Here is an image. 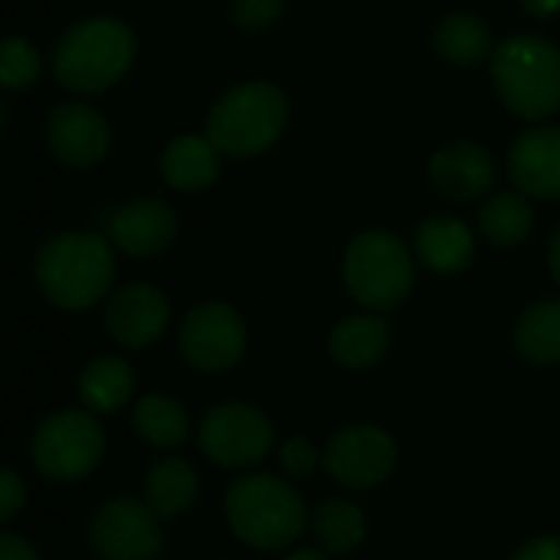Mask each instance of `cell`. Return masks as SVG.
<instances>
[{"mask_svg": "<svg viewBox=\"0 0 560 560\" xmlns=\"http://www.w3.org/2000/svg\"><path fill=\"white\" fill-rule=\"evenodd\" d=\"M135 56L138 39L125 20L85 16L59 33L52 46V72L62 89L79 95H98L125 79Z\"/></svg>", "mask_w": 560, "mask_h": 560, "instance_id": "7a4b0ae2", "label": "cell"}, {"mask_svg": "<svg viewBox=\"0 0 560 560\" xmlns=\"http://www.w3.org/2000/svg\"><path fill=\"white\" fill-rule=\"evenodd\" d=\"M492 85L502 105L525 118L545 121L560 108V49L545 36H509L495 46Z\"/></svg>", "mask_w": 560, "mask_h": 560, "instance_id": "277c9868", "label": "cell"}, {"mask_svg": "<svg viewBox=\"0 0 560 560\" xmlns=\"http://www.w3.org/2000/svg\"><path fill=\"white\" fill-rule=\"evenodd\" d=\"M0 560H39L36 551L26 545V538L13 535V532H3L0 535Z\"/></svg>", "mask_w": 560, "mask_h": 560, "instance_id": "1f68e13d", "label": "cell"}, {"mask_svg": "<svg viewBox=\"0 0 560 560\" xmlns=\"http://www.w3.org/2000/svg\"><path fill=\"white\" fill-rule=\"evenodd\" d=\"M285 560H331L328 558V551H315V548H302V551H295V555H289Z\"/></svg>", "mask_w": 560, "mask_h": 560, "instance_id": "e575fe53", "label": "cell"}, {"mask_svg": "<svg viewBox=\"0 0 560 560\" xmlns=\"http://www.w3.org/2000/svg\"><path fill=\"white\" fill-rule=\"evenodd\" d=\"M75 390L92 413H115L131 400L135 371L121 358H95L82 368Z\"/></svg>", "mask_w": 560, "mask_h": 560, "instance_id": "7402d4cb", "label": "cell"}, {"mask_svg": "<svg viewBox=\"0 0 560 560\" xmlns=\"http://www.w3.org/2000/svg\"><path fill=\"white\" fill-rule=\"evenodd\" d=\"M102 322L115 345L128 351H141L164 338L171 325V305L161 289L148 282H128L105 299Z\"/></svg>", "mask_w": 560, "mask_h": 560, "instance_id": "4fadbf2b", "label": "cell"}, {"mask_svg": "<svg viewBox=\"0 0 560 560\" xmlns=\"http://www.w3.org/2000/svg\"><path fill=\"white\" fill-rule=\"evenodd\" d=\"M200 450L226 469H249L262 463L276 443L272 420L253 404H220L213 407L197 430Z\"/></svg>", "mask_w": 560, "mask_h": 560, "instance_id": "9c48e42d", "label": "cell"}, {"mask_svg": "<svg viewBox=\"0 0 560 560\" xmlns=\"http://www.w3.org/2000/svg\"><path fill=\"white\" fill-rule=\"evenodd\" d=\"M180 358L200 374H223L246 354V322L223 302L194 305L177 331Z\"/></svg>", "mask_w": 560, "mask_h": 560, "instance_id": "30bf717a", "label": "cell"}, {"mask_svg": "<svg viewBox=\"0 0 560 560\" xmlns=\"http://www.w3.org/2000/svg\"><path fill=\"white\" fill-rule=\"evenodd\" d=\"M89 548L98 560H158L164 528L144 499H108L89 518Z\"/></svg>", "mask_w": 560, "mask_h": 560, "instance_id": "ba28073f", "label": "cell"}, {"mask_svg": "<svg viewBox=\"0 0 560 560\" xmlns=\"http://www.w3.org/2000/svg\"><path fill=\"white\" fill-rule=\"evenodd\" d=\"M512 560H560V538L558 535H541L528 541Z\"/></svg>", "mask_w": 560, "mask_h": 560, "instance_id": "4dcf8cb0", "label": "cell"}, {"mask_svg": "<svg viewBox=\"0 0 560 560\" xmlns=\"http://www.w3.org/2000/svg\"><path fill=\"white\" fill-rule=\"evenodd\" d=\"M509 177L528 197H560V125H538L515 138Z\"/></svg>", "mask_w": 560, "mask_h": 560, "instance_id": "2e32d148", "label": "cell"}, {"mask_svg": "<svg viewBox=\"0 0 560 560\" xmlns=\"http://www.w3.org/2000/svg\"><path fill=\"white\" fill-rule=\"evenodd\" d=\"M43 75V56L39 49L23 36H7L0 43V82L10 92H26Z\"/></svg>", "mask_w": 560, "mask_h": 560, "instance_id": "4316f807", "label": "cell"}, {"mask_svg": "<svg viewBox=\"0 0 560 560\" xmlns=\"http://www.w3.org/2000/svg\"><path fill=\"white\" fill-rule=\"evenodd\" d=\"M131 427H135V433L148 446H158V450H174L190 433V423H187L184 407L174 397H167V394H148V397H141L135 404V410H131Z\"/></svg>", "mask_w": 560, "mask_h": 560, "instance_id": "d4e9b609", "label": "cell"}, {"mask_svg": "<svg viewBox=\"0 0 560 560\" xmlns=\"http://www.w3.org/2000/svg\"><path fill=\"white\" fill-rule=\"evenodd\" d=\"M197 472L187 459H161L148 469L144 476V502L151 505V512L158 518H177L184 515L194 499H197Z\"/></svg>", "mask_w": 560, "mask_h": 560, "instance_id": "44dd1931", "label": "cell"}, {"mask_svg": "<svg viewBox=\"0 0 560 560\" xmlns=\"http://www.w3.org/2000/svg\"><path fill=\"white\" fill-rule=\"evenodd\" d=\"M515 348L525 361L560 364V299L535 302L515 322Z\"/></svg>", "mask_w": 560, "mask_h": 560, "instance_id": "cb8c5ba5", "label": "cell"}, {"mask_svg": "<svg viewBox=\"0 0 560 560\" xmlns=\"http://www.w3.org/2000/svg\"><path fill=\"white\" fill-rule=\"evenodd\" d=\"M46 148L66 167H95L112 151L108 118L85 102H62L46 115Z\"/></svg>", "mask_w": 560, "mask_h": 560, "instance_id": "7c38bea8", "label": "cell"}, {"mask_svg": "<svg viewBox=\"0 0 560 560\" xmlns=\"http://www.w3.org/2000/svg\"><path fill=\"white\" fill-rule=\"evenodd\" d=\"M289 125V98L276 82L249 79L226 89L207 112L203 135L223 158H256L269 151Z\"/></svg>", "mask_w": 560, "mask_h": 560, "instance_id": "3957f363", "label": "cell"}, {"mask_svg": "<svg viewBox=\"0 0 560 560\" xmlns=\"http://www.w3.org/2000/svg\"><path fill=\"white\" fill-rule=\"evenodd\" d=\"M312 535L322 545V551L328 555H348L354 551L364 535H368V518L354 502L345 499H328L315 509L312 515Z\"/></svg>", "mask_w": 560, "mask_h": 560, "instance_id": "484cf974", "label": "cell"}, {"mask_svg": "<svg viewBox=\"0 0 560 560\" xmlns=\"http://www.w3.org/2000/svg\"><path fill=\"white\" fill-rule=\"evenodd\" d=\"M430 180L446 200L466 203L492 190L495 158L476 141H450L430 158Z\"/></svg>", "mask_w": 560, "mask_h": 560, "instance_id": "9a60e30c", "label": "cell"}, {"mask_svg": "<svg viewBox=\"0 0 560 560\" xmlns=\"http://www.w3.org/2000/svg\"><path fill=\"white\" fill-rule=\"evenodd\" d=\"M108 240L135 259L164 253L177 240V213L158 197H138L121 203L108 220Z\"/></svg>", "mask_w": 560, "mask_h": 560, "instance_id": "5bb4252c", "label": "cell"}, {"mask_svg": "<svg viewBox=\"0 0 560 560\" xmlns=\"http://www.w3.org/2000/svg\"><path fill=\"white\" fill-rule=\"evenodd\" d=\"M331 358L348 371H364L384 361L390 348V325L381 318V312H361L348 315L331 331Z\"/></svg>", "mask_w": 560, "mask_h": 560, "instance_id": "d6986e66", "label": "cell"}, {"mask_svg": "<svg viewBox=\"0 0 560 560\" xmlns=\"http://www.w3.org/2000/svg\"><path fill=\"white\" fill-rule=\"evenodd\" d=\"M30 459L43 479L75 482L98 469L105 459V430L92 413L62 410L46 417L30 443Z\"/></svg>", "mask_w": 560, "mask_h": 560, "instance_id": "52a82bcc", "label": "cell"}, {"mask_svg": "<svg viewBox=\"0 0 560 560\" xmlns=\"http://www.w3.org/2000/svg\"><path fill=\"white\" fill-rule=\"evenodd\" d=\"M548 266H551V276L558 279V285H560V226L555 230L551 246H548Z\"/></svg>", "mask_w": 560, "mask_h": 560, "instance_id": "836d02e7", "label": "cell"}, {"mask_svg": "<svg viewBox=\"0 0 560 560\" xmlns=\"http://www.w3.org/2000/svg\"><path fill=\"white\" fill-rule=\"evenodd\" d=\"M322 466L335 482L348 489H377L397 469V443L384 427L354 423L331 433L322 453Z\"/></svg>", "mask_w": 560, "mask_h": 560, "instance_id": "8fae6325", "label": "cell"}, {"mask_svg": "<svg viewBox=\"0 0 560 560\" xmlns=\"http://www.w3.org/2000/svg\"><path fill=\"white\" fill-rule=\"evenodd\" d=\"M23 502H26V486L20 482V476L13 469H3L0 472V518L13 522Z\"/></svg>", "mask_w": 560, "mask_h": 560, "instance_id": "f546056e", "label": "cell"}, {"mask_svg": "<svg viewBox=\"0 0 560 560\" xmlns=\"http://www.w3.org/2000/svg\"><path fill=\"white\" fill-rule=\"evenodd\" d=\"M341 272L358 305L368 312H394L413 289L417 262L407 243L390 230H364L351 240Z\"/></svg>", "mask_w": 560, "mask_h": 560, "instance_id": "8992f818", "label": "cell"}, {"mask_svg": "<svg viewBox=\"0 0 560 560\" xmlns=\"http://www.w3.org/2000/svg\"><path fill=\"white\" fill-rule=\"evenodd\" d=\"M417 259L436 276L466 272L476 259V236L456 217H430L417 226L413 236Z\"/></svg>", "mask_w": 560, "mask_h": 560, "instance_id": "e0dca14e", "label": "cell"}, {"mask_svg": "<svg viewBox=\"0 0 560 560\" xmlns=\"http://www.w3.org/2000/svg\"><path fill=\"white\" fill-rule=\"evenodd\" d=\"M220 148L207 135H177L161 154V177L180 194H200L220 177Z\"/></svg>", "mask_w": 560, "mask_h": 560, "instance_id": "ac0fdd59", "label": "cell"}, {"mask_svg": "<svg viewBox=\"0 0 560 560\" xmlns=\"http://www.w3.org/2000/svg\"><path fill=\"white\" fill-rule=\"evenodd\" d=\"M223 512L233 535L259 551L289 548L308 525V509L302 495L269 472L236 479L226 492Z\"/></svg>", "mask_w": 560, "mask_h": 560, "instance_id": "5b68a950", "label": "cell"}, {"mask_svg": "<svg viewBox=\"0 0 560 560\" xmlns=\"http://www.w3.org/2000/svg\"><path fill=\"white\" fill-rule=\"evenodd\" d=\"M285 13V0H230V23L240 33H266Z\"/></svg>", "mask_w": 560, "mask_h": 560, "instance_id": "83f0119b", "label": "cell"}, {"mask_svg": "<svg viewBox=\"0 0 560 560\" xmlns=\"http://www.w3.org/2000/svg\"><path fill=\"white\" fill-rule=\"evenodd\" d=\"M322 453L315 450V443L308 436H292L289 443H282L279 450V466L282 472H289L292 479H305L318 469Z\"/></svg>", "mask_w": 560, "mask_h": 560, "instance_id": "f1b7e54d", "label": "cell"}, {"mask_svg": "<svg viewBox=\"0 0 560 560\" xmlns=\"http://www.w3.org/2000/svg\"><path fill=\"white\" fill-rule=\"evenodd\" d=\"M33 276L46 302L66 312H85L112 295L115 253L112 243L89 230L52 233L33 262Z\"/></svg>", "mask_w": 560, "mask_h": 560, "instance_id": "6da1fadb", "label": "cell"}, {"mask_svg": "<svg viewBox=\"0 0 560 560\" xmlns=\"http://www.w3.org/2000/svg\"><path fill=\"white\" fill-rule=\"evenodd\" d=\"M433 46L446 62L463 66V69L479 66V62L492 59V52H495V39H492L489 23L479 13H466V10L446 13L436 23Z\"/></svg>", "mask_w": 560, "mask_h": 560, "instance_id": "ffe728a7", "label": "cell"}, {"mask_svg": "<svg viewBox=\"0 0 560 560\" xmlns=\"http://www.w3.org/2000/svg\"><path fill=\"white\" fill-rule=\"evenodd\" d=\"M479 230L492 246H502V249L525 243L535 230V210L528 203V194L509 190V194L489 197L479 210Z\"/></svg>", "mask_w": 560, "mask_h": 560, "instance_id": "603a6c76", "label": "cell"}, {"mask_svg": "<svg viewBox=\"0 0 560 560\" xmlns=\"http://www.w3.org/2000/svg\"><path fill=\"white\" fill-rule=\"evenodd\" d=\"M522 7L532 16H555V13H560V0H522Z\"/></svg>", "mask_w": 560, "mask_h": 560, "instance_id": "d6a6232c", "label": "cell"}]
</instances>
